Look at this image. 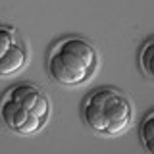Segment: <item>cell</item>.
Returning a JSON list of instances; mask_svg holds the SVG:
<instances>
[{
	"label": "cell",
	"mask_w": 154,
	"mask_h": 154,
	"mask_svg": "<svg viewBox=\"0 0 154 154\" xmlns=\"http://www.w3.org/2000/svg\"><path fill=\"white\" fill-rule=\"evenodd\" d=\"M48 73L64 87H77L91 79L98 69V52L87 38L66 37L48 54Z\"/></svg>",
	"instance_id": "6da1fadb"
},
{
	"label": "cell",
	"mask_w": 154,
	"mask_h": 154,
	"mask_svg": "<svg viewBox=\"0 0 154 154\" xmlns=\"http://www.w3.org/2000/svg\"><path fill=\"white\" fill-rule=\"evenodd\" d=\"M152 38H148L141 52V69L146 77H152Z\"/></svg>",
	"instance_id": "8992f818"
},
{
	"label": "cell",
	"mask_w": 154,
	"mask_h": 154,
	"mask_svg": "<svg viewBox=\"0 0 154 154\" xmlns=\"http://www.w3.org/2000/svg\"><path fill=\"white\" fill-rule=\"evenodd\" d=\"M50 98L38 87L19 83L8 89L2 102V119L10 131L17 135H35L50 119Z\"/></svg>",
	"instance_id": "7a4b0ae2"
},
{
	"label": "cell",
	"mask_w": 154,
	"mask_h": 154,
	"mask_svg": "<svg viewBox=\"0 0 154 154\" xmlns=\"http://www.w3.org/2000/svg\"><path fill=\"white\" fill-rule=\"evenodd\" d=\"M29 60V50L16 29L2 27V48H0V73L10 77L25 67Z\"/></svg>",
	"instance_id": "277c9868"
},
{
	"label": "cell",
	"mask_w": 154,
	"mask_h": 154,
	"mask_svg": "<svg viewBox=\"0 0 154 154\" xmlns=\"http://www.w3.org/2000/svg\"><path fill=\"white\" fill-rule=\"evenodd\" d=\"M152 110H148L146 116L143 119V127H141V137H143V144L148 152H152V129H154V123H152Z\"/></svg>",
	"instance_id": "5b68a950"
},
{
	"label": "cell",
	"mask_w": 154,
	"mask_h": 154,
	"mask_svg": "<svg viewBox=\"0 0 154 154\" xmlns=\"http://www.w3.org/2000/svg\"><path fill=\"white\" fill-rule=\"evenodd\" d=\"M83 119L94 133L116 137L125 133L133 123V102L114 87H100L87 96Z\"/></svg>",
	"instance_id": "3957f363"
}]
</instances>
